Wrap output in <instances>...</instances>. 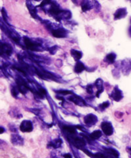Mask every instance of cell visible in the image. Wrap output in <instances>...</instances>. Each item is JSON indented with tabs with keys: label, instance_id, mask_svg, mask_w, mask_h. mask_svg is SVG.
Returning <instances> with one entry per match:
<instances>
[{
	"label": "cell",
	"instance_id": "cell-1",
	"mask_svg": "<svg viewBox=\"0 0 131 158\" xmlns=\"http://www.w3.org/2000/svg\"><path fill=\"white\" fill-rule=\"evenodd\" d=\"M24 42L26 47L32 51H42V46L40 43L33 42L32 40L27 37L24 38Z\"/></svg>",
	"mask_w": 131,
	"mask_h": 158
},
{
	"label": "cell",
	"instance_id": "cell-2",
	"mask_svg": "<svg viewBox=\"0 0 131 158\" xmlns=\"http://www.w3.org/2000/svg\"><path fill=\"white\" fill-rule=\"evenodd\" d=\"M51 32L52 36L57 38H66L67 36V34H68V32H67L66 29L63 28H58L54 30H52Z\"/></svg>",
	"mask_w": 131,
	"mask_h": 158
},
{
	"label": "cell",
	"instance_id": "cell-3",
	"mask_svg": "<svg viewBox=\"0 0 131 158\" xmlns=\"http://www.w3.org/2000/svg\"><path fill=\"white\" fill-rule=\"evenodd\" d=\"M102 130L106 136H110L113 134L114 129L111 124L109 122H103L101 125Z\"/></svg>",
	"mask_w": 131,
	"mask_h": 158
},
{
	"label": "cell",
	"instance_id": "cell-4",
	"mask_svg": "<svg viewBox=\"0 0 131 158\" xmlns=\"http://www.w3.org/2000/svg\"><path fill=\"white\" fill-rule=\"evenodd\" d=\"M20 129L24 132H29L33 130L32 123L30 121H23L20 125Z\"/></svg>",
	"mask_w": 131,
	"mask_h": 158
},
{
	"label": "cell",
	"instance_id": "cell-5",
	"mask_svg": "<svg viewBox=\"0 0 131 158\" xmlns=\"http://www.w3.org/2000/svg\"><path fill=\"white\" fill-rule=\"evenodd\" d=\"M111 97H112V98L115 101L119 102L123 97V92L121 90H119L118 86H115L114 89L112 93H111Z\"/></svg>",
	"mask_w": 131,
	"mask_h": 158
},
{
	"label": "cell",
	"instance_id": "cell-6",
	"mask_svg": "<svg viewBox=\"0 0 131 158\" xmlns=\"http://www.w3.org/2000/svg\"><path fill=\"white\" fill-rule=\"evenodd\" d=\"M127 15V8H120L118 9L114 13V19L115 20L121 19L123 18H125Z\"/></svg>",
	"mask_w": 131,
	"mask_h": 158
},
{
	"label": "cell",
	"instance_id": "cell-7",
	"mask_svg": "<svg viewBox=\"0 0 131 158\" xmlns=\"http://www.w3.org/2000/svg\"><path fill=\"white\" fill-rule=\"evenodd\" d=\"M84 121L87 125H93L98 121V118L93 114H89L85 117Z\"/></svg>",
	"mask_w": 131,
	"mask_h": 158
},
{
	"label": "cell",
	"instance_id": "cell-8",
	"mask_svg": "<svg viewBox=\"0 0 131 158\" xmlns=\"http://www.w3.org/2000/svg\"><path fill=\"white\" fill-rule=\"evenodd\" d=\"M1 53L5 54L7 56H10L13 53V49L11 46L7 44H3L1 46Z\"/></svg>",
	"mask_w": 131,
	"mask_h": 158
},
{
	"label": "cell",
	"instance_id": "cell-9",
	"mask_svg": "<svg viewBox=\"0 0 131 158\" xmlns=\"http://www.w3.org/2000/svg\"><path fill=\"white\" fill-rule=\"evenodd\" d=\"M81 6L82 10H83V11L85 12L92 9V8L94 6H93V3L91 1H89V0H83V1L81 2Z\"/></svg>",
	"mask_w": 131,
	"mask_h": 158
},
{
	"label": "cell",
	"instance_id": "cell-10",
	"mask_svg": "<svg viewBox=\"0 0 131 158\" xmlns=\"http://www.w3.org/2000/svg\"><path fill=\"white\" fill-rule=\"evenodd\" d=\"M26 6L29 10V11H30V14L32 15V16L35 19L37 18V9L34 6H33V4L32 3V2L30 1V0H26Z\"/></svg>",
	"mask_w": 131,
	"mask_h": 158
},
{
	"label": "cell",
	"instance_id": "cell-11",
	"mask_svg": "<svg viewBox=\"0 0 131 158\" xmlns=\"http://www.w3.org/2000/svg\"><path fill=\"white\" fill-rule=\"evenodd\" d=\"M69 99L70 100V101H71L72 102H74L75 104L78 105L79 106H83L85 104V102H84L83 99L81 98L79 96H71Z\"/></svg>",
	"mask_w": 131,
	"mask_h": 158
},
{
	"label": "cell",
	"instance_id": "cell-12",
	"mask_svg": "<svg viewBox=\"0 0 131 158\" xmlns=\"http://www.w3.org/2000/svg\"><path fill=\"white\" fill-rule=\"evenodd\" d=\"M73 144H74L77 148H81L85 145V142L83 140L79 138H75L73 140Z\"/></svg>",
	"mask_w": 131,
	"mask_h": 158
},
{
	"label": "cell",
	"instance_id": "cell-13",
	"mask_svg": "<svg viewBox=\"0 0 131 158\" xmlns=\"http://www.w3.org/2000/svg\"><path fill=\"white\" fill-rule=\"evenodd\" d=\"M95 85L96 88H98V92L96 93V96L99 97L100 94L103 92V81L99 78L96 81Z\"/></svg>",
	"mask_w": 131,
	"mask_h": 158
},
{
	"label": "cell",
	"instance_id": "cell-14",
	"mask_svg": "<svg viewBox=\"0 0 131 158\" xmlns=\"http://www.w3.org/2000/svg\"><path fill=\"white\" fill-rule=\"evenodd\" d=\"M85 65H83V63H81L80 61H78L76 64L75 66V72L77 73H81L83 72L85 70Z\"/></svg>",
	"mask_w": 131,
	"mask_h": 158
},
{
	"label": "cell",
	"instance_id": "cell-15",
	"mask_svg": "<svg viewBox=\"0 0 131 158\" xmlns=\"http://www.w3.org/2000/svg\"><path fill=\"white\" fill-rule=\"evenodd\" d=\"M71 54L72 57L74 58L75 60H79V59L82 57V54L81 52H79L78 50H75V49H71Z\"/></svg>",
	"mask_w": 131,
	"mask_h": 158
},
{
	"label": "cell",
	"instance_id": "cell-16",
	"mask_svg": "<svg viewBox=\"0 0 131 158\" xmlns=\"http://www.w3.org/2000/svg\"><path fill=\"white\" fill-rule=\"evenodd\" d=\"M116 57H117V56H116L115 53H111L108 54L107 56H106L105 60L106 62H108L110 64L114 63L115 60V59H116Z\"/></svg>",
	"mask_w": 131,
	"mask_h": 158
},
{
	"label": "cell",
	"instance_id": "cell-17",
	"mask_svg": "<svg viewBox=\"0 0 131 158\" xmlns=\"http://www.w3.org/2000/svg\"><path fill=\"white\" fill-rule=\"evenodd\" d=\"M101 136H102V132L100 131H95L93 133H91L90 137L91 139L96 140V139H98Z\"/></svg>",
	"mask_w": 131,
	"mask_h": 158
},
{
	"label": "cell",
	"instance_id": "cell-18",
	"mask_svg": "<svg viewBox=\"0 0 131 158\" xmlns=\"http://www.w3.org/2000/svg\"><path fill=\"white\" fill-rule=\"evenodd\" d=\"M64 130L66 131L67 133H68L69 135H74L75 133V128L72 127H69V126H64Z\"/></svg>",
	"mask_w": 131,
	"mask_h": 158
},
{
	"label": "cell",
	"instance_id": "cell-19",
	"mask_svg": "<svg viewBox=\"0 0 131 158\" xmlns=\"http://www.w3.org/2000/svg\"><path fill=\"white\" fill-rule=\"evenodd\" d=\"M61 144H62V140L60 139H56L50 143V146L53 147L54 148H58L61 146Z\"/></svg>",
	"mask_w": 131,
	"mask_h": 158
},
{
	"label": "cell",
	"instance_id": "cell-20",
	"mask_svg": "<svg viewBox=\"0 0 131 158\" xmlns=\"http://www.w3.org/2000/svg\"><path fill=\"white\" fill-rule=\"evenodd\" d=\"M106 152H107V153H108V154H111V156H113L115 157H118L119 156V152L114 149H108L106 150Z\"/></svg>",
	"mask_w": 131,
	"mask_h": 158
},
{
	"label": "cell",
	"instance_id": "cell-21",
	"mask_svg": "<svg viewBox=\"0 0 131 158\" xmlns=\"http://www.w3.org/2000/svg\"><path fill=\"white\" fill-rule=\"evenodd\" d=\"M110 105V103L108 102H105L103 103H102L101 105H100V107L101 110H104V109L107 108Z\"/></svg>",
	"mask_w": 131,
	"mask_h": 158
},
{
	"label": "cell",
	"instance_id": "cell-22",
	"mask_svg": "<svg viewBox=\"0 0 131 158\" xmlns=\"http://www.w3.org/2000/svg\"><path fill=\"white\" fill-rule=\"evenodd\" d=\"M87 92H88L89 94H93V86H92L91 85H88L87 87Z\"/></svg>",
	"mask_w": 131,
	"mask_h": 158
},
{
	"label": "cell",
	"instance_id": "cell-23",
	"mask_svg": "<svg viewBox=\"0 0 131 158\" xmlns=\"http://www.w3.org/2000/svg\"><path fill=\"white\" fill-rule=\"evenodd\" d=\"M57 92H59V93H60V94H61V95H67V94H71V92H70V91H67V90H66V91H58Z\"/></svg>",
	"mask_w": 131,
	"mask_h": 158
},
{
	"label": "cell",
	"instance_id": "cell-24",
	"mask_svg": "<svg viewBox=\"0 0 131 158\" xmlns=\"http://www.w3.org/2000/svg\"><path fill=\"white\" fill-rule=\"evenodd\" d=\"M56 49H57V48L56 46H54V47H52L49 49V52L50 53H51L52 54H55V52H56Z\"/></svg>",
	"mask_w": 131,
	"mask_h": 158
},
{
	"label": "cell",
	"instance_id": "cell-25",
	"mask_svg": "<svg viewBox=\"0 0 131 158\" xmlns=\"http://www.w3.org/2000/svg\"><path fill=\"white\" fill-rule=\"evenodd\" d=\"M64 157L65 158H71V156L70 154H65V155L64 156Z\"/></svg>",
	"mask_w": 131,
	"mask_h": 158
},
{
	"label": "cell",
	"instance_id": "cell-26",
	"mask_svg": "<svg viewBox=\"0 0 131 158\" xmlns=\"http://www.w3.org/2000/svg\"><path fill=\"white\" fill-rule=\"evenodd\" d=\"M129 35H130V36L131 37V27H130V28H129Z\"/></svg>",
	"mask_w": 131,
	"mask_h": 158
},
{
	"label": "cell",
	"instance_id": "cell-27",
	"mask_svg": "<svg viewBox=\"0 0 131 158\" xmlns=\"http://www.w3.org/2000/svg\"><path fill=\"white\" fill-rule=\"evenodd\" d=\"M129 153H130V154L131 155V148H130V149L129 150Z\"/></svg>",
	"mask_w": 131,
	"mask_h": 158
},
{
	"label": "cell",
	"instance_id": "cell-28",
	"mask_svg": "<svg viewBox=\"0 0 131 158\" xmlns=\"http://www.w3.org/2000/svg\"><path fill=\"white\" fill-rule=\"evenodd\" d=\"M35 1H36V2H40V1H42V0H35Z\"/></svg>",
	"mask_w": 131,
	"mask_h": 158
},
{
	"label": "cell",
	"instance_id": "cell-29",
	"mask_svg": "<svg viewBox=\"0 0 131 158\" xmlns=\"http://www.w3.org/2000/svg\"><path fill=\"white\" fill-rule=\"evenodd\" d=\"M130 22H131V20H130Z\"/></svg>",
	"mask_w": 131,
	"mask_h": 158
}]
</instances>
